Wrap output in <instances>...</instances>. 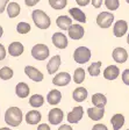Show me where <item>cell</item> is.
<instances>
[{"instance_id": "6da1fadb", "label": "cell", "mask_w": 129, "mask_h": 130, "mask_svg": "<svg viewBox=\"0 0 129 130\" xmlns=\"http://www.w3.org/2000/svg\"><path fill=\"white\" fill-rule=\"evenodd\" d=\"M23 114L19 107H9L5 113V122L9 127H19L21 124Z\"/></svg>"}, {"instance_id": "7a4b0ae2", "label": "cell", "mask_w": 129, "mask_h": 130, "mask_svg": "<svg viewBox=\"0 0 129 130\" xmlns=\"http://www.w3.org/2000/svg\"><path fill=\"white\" fill-rule=\"evenodd\" d=\"M32 19L35 23V26L40 29H48L51 24V20L49 18V15H47L46 13L41 9H35L33 11Z\"/></svg>"}, {"instance_id": "3957f363", "label": "cell", "mask_w": 129, "mask_h": 130, "mask_svg": "<svg viewBox=\"0 0 129 130\" xmlns=\"http://www.w3.org/2000/svg\"><path fill=\"white\" fill-rule=\"evenodd\" d=\"M73 59L78 64H85L91 59V50L86 46H78L73 52Z\"/></svg>"}, {"instance_id": "277c9868", "label": "cell", "mask_w": 129, "mask_h": 130, "mask_svg": "<svg viewBox=\"0 0 129 130\" xmlns=\"http://www.w3.org/2000/svg\"><path fill=\"white\" fill-rule=\"evenodd\" d=\"M49 48L46 44H35L32 49V56L36 60H46L49 57Z\"/></svg>"}, {"instance_id": "5b68a950", "label": "cell", "mask_w": 129, "mask_h": 130, "mask_svg": "<svg viewBox=\"0 0 129 130\" xmlns=\"http://www.w3.org/2000/svg\"><path fill=\"white\" fill-rule=\"evenodd\" d=\"M114 21V15L109 12H101L97 16V24L102 29L109 28Z\"/></svg>"}, {"instance_id": "8992f818", "label": "cell", "mask_w": 129, "mask_h": 130, "mask_svg": "<svg viewBox=\"0 0 129 130\" xmlns=\"http://www.w3.org/2000/svg\"><path fill=\"white\" fill-rule=\"evenodd\" d=\"M83 116H84V108L81 106H77V107H75L70 113L67 114L66 119H67L69 123H71V124H77V123L83 119Z\"/></svg>"}, {"instance_id": "52a82bcc", "label": "cell", "mask_w": 129, "mask_h": 130, "mask_svg": "<svg viewBox=\"0 0 129 130\" xmlns=\"http://www.w3.org/2000/svg\"><path fill=\"white\" fill-rule=\"evenodd\" d=\"M63 119H64V113H63V110L61 108L50 109V111L48 114V121L50 124H52V125L59 124L63 121Z\"/></svg>"}, {"instance_id": "ba28073f", "label": "cell", "mask_w": 129, "mask_h": 130, "mask_svg": "<svg viewBox=\"0 0 129 130\" xmlns=\"http://www.w3.org/2000/svg\"><path fill=\"white\" fill-rule=\"evenodd\" d=\"M24 73L27 74L28 78H30L33 81H35V83H40V81L43 80V73L41 72L40 70H37L36 68L34 66H30V65H27L26 68H24Z\"/></svg>"}, {"instance_id": "9c48e42d", "label": "cell", "mask_w": 129, "mask_h": 130, "mask_svg": "<svg viewBox=\"0 0 129 130\" xmlns=\"http://www.w3.org/2000/svg\"><path fill=\"white\" fill-rule=\"evenodd\" d=\"M71 81V76L67 72H61L58 73V74H56V76L54 77V79H52V84L56 85V86H66V85L70 84Z\"/></svg>"}, {"instance_id": "30bf717a", "label": "cell", "mask_w": 129, "mask_h": 130, "mask_svg": "<svg viewBox=\"0 0 129 130\" xmlns=\"http://www.w3.org/2000/svg\"><path fill=\"white\" fill-rule=\"evenodd\" d=\"M52 44L58 49H65L67 46V37L63 32H55L52 35Z\"/></svg>"}, {"instance_id": "8fae6325", "label": "cell", "mask_w": 129, "mask_h": 130, "mask_svg": "<svg viewBox=\"0 0 129 130\" xmlns=\"http://www.w3.org/2000/svg\"><path fill=\"white\" fill-rule=\"evenodd\" d=\"M67 32H69V37L72 38V40H80L85 34V30L80 24H72L69 28Z\"/></svg>"}, {"instance_id": "7c38bea8", "label": "cell", "mask_w": 129, "mask_h": 130, "mask_svg": "<svg viewBox=\"0 0 129 130\" xmlns=\"http://www.w3.org/2000/svg\"><path fill=\"white\" fill-rule=\"evenodd\" d=\"M112 56H113V59L115 60L116 63H120V64L126 63L127 59H128V52H127V50L123 48H115L113 50Z\"/></svg>"}, {"instance_id": "4fadbf2b", "label": "cell", "mask_w": 129, "mask_h": 130, "mask_svg": "<svg viewBox=\"0 0 129 130\" xmlns=\"http://www.w3.org/2000/svg\"><path fill=\"white\" fill-rule=\"evenodd\" d=\"M128 30V23L124 20H119L115 22L113 28V32L116 37H122Z\"/></svg>"}, {"instance_id": "5bb4252c", "label": "cell", "mask_w": 129, "mask_h": 130, "mask_svg": "<svg viewBox=\"0 0 129 130\" xmlns=\"http://www.w3.org/2000/svg\"><path fill=\"white\" fill-rule=\"evenodd\" d=\"M120 74V70L116 65H109L104 70V78L107 80H115Z\"/></svg>"}, {"instance_id": "9a60e30c", "label": "cell", "mask_w": 129, "mask_h": 130, "mask_svg": "<svg viewBox=\"0 0 129 130\" xmlns=\"http://www.w3.org/2000/svg\"><path fill=\"white\" fill-rule=\"evenodd\" d=\"M59 65H61V56L56 55L51 58L50 60L47 64V70H48L49 74H54L57 72V70L59 69Z\"/></svg>"}, {"instance_id": "2e32d148", "label": "cell", "mask_w": 129, "mask_h": 130, "mask_svg": "<svg viewBox=\"0 0 129 130\" xmlns=\"http://www.w3.org/2000/svg\"><path fill=\"white\" fill-rule=\"evenodd\" d=\"M41 120H42V115L37 110H30L26 115V122H27V124L30 125H35L37 123H40Z\"/></svg>"}, {"instance_id": "e0dca14e", "label": "cell", "mask_w": 129, "mask_h": 130, "mask_svg": "<svg viewBox=\"0 0 129 130\" xmlns=\"http://www.w3.org/2000/svg\"><path fill=\"white\" fill-rule=\"evenodd\" d=\"M62 100V93L57 91V89H51L50 92L47 95V101H48L49 105L51 106H56L58 105Z\"/></svg>"}, {"instance_id": "ac0fdd59", "label": "cell", "mask_w": 129, "mask_h": 130, "mask_svg": "<svg viewBox=\"0 0 129 130\" xmlns=\"http://www.w3.org/2000/svg\"><path fill=\"white\" fill-rule=\"evenodd\" d=\"M23 51H24V48L22 45V43H20V42H12L9 44V46H8V52L13 57L21 56L23 54Z\"/></svg>"}, {"instance_id": "d6986e66", "label": "cell", "mask_w": 129, "mask_h": 130, "mask_svg": "<svg viewBox=\"0 0 129 130\" xmlns=\"http://www.w3.org/2000/svg\"><path fill=\"white\" fill-rule=\"evenodd\" d=\"M56 24L59 29L69 30V28L72 26V19H70L66 15H59L56 20Z\"/></svg>"}, {"instance_id": "ffe728a7", "label": "cell", "mask_w": 129, "mask_h": 130, "mask_svg": "<svg viewBox=\"0 0 129 130\" xmlns=\"http://www.w3.org/2000/svg\"><path fill=\"white\" fill-rule=\"evenodd\" d=\"M87 115L93 121H100L105 115V108H97V107L89 108L87 109Z\"/></svg>"}, {"instance_id": "44dd1931", "label": "cell", "mask_w": 129, "mask_h": 130, "mask_svg": "<svg viewBox=\"0 0 129 130\" xmlns=\"http://www.w3.org/2000/svg\"><path fill=\"white\" fill-rule=\"evenodd\" d=\"M87 95H89L87 89L84 88V87H77L72 93L73 100L77 101V102H83V101H85L86 99H87Z\"/></svg>"}, {"instance_id": "7402d4cb", "label": "cell", "mask_w": 129, "mask_h": 130, "mask_svg": "<svg viewBox=\"0 0 129 130\" xmlns=\"http://www.w3.org/2000/svg\"><path fill=\"white\" fill-rule=\"evenodd\" d=\"M92 103L97 108H105L106 103H107V98L102 93H95L92 96Z\"/></svg>"}, {"instance_id": "603a6c76", "label": "cell", "mask_w": 129, "mask_h": 130, "mask_svg": "<svg viewBox=\"0 0 129 130\" xmlns=\"http://www.w3.org/2000/svg\"><path fill=\"white\" fill-rule=\"evenodd\" d=\"M69 14L72 16V19L77 20L78 22H81V23H85L86 22V15L81 9L77 7H72L69 9Z\"/></svg>"}, {"instance_id": "cb8c5ba5", "label": "cell", "mask_w": 129, "mask_h": 130, "mask_svg": "<svg viewBox=\"0 0 129 130\" xmlns=\"http://www.w3.org/2000/svg\"><path fill=\"white\" fill-rule=\"evenodd\" d=\"M29 86H28L26 83H19V84L16 85L15 87V93L16 95L19 98H21V99H24V98H27L28 95H29Z\"/></svg>"}, {"instance_id": "d4e9b609", "label": "cell", "mask_w": 129, "mask_h": 130, "mask_svg": "<svg viewBox=\"0 0 129 130\" xmlns=\"http://www.w3.org/2000/svg\"><path fill=\"white\" fill-rule=\"evenodd\" d=\"M110 123L113 125V130H120L124 124V116L122 114H115L110 119Z\"/></svg>"}, {"instance_id": "484cf974", "label": "cell", "mask_w": 129, "mask_h": 130, "mask_svg": "<svg viewBox=\"0 0 129 130\" xmlns=\"http://www.w3.org/2000/svg\"><path fill=\"white\" fill-rule=\"evenodd\" d=\"M6 11H7L8 16H9L11 19H13V18H16V16L20 14L21 8H20V5L18 3H9L7 5Z\"/></svg>"}, {"instance_id": "4316f807", "label": "cell", "mask_w": 129, "mask_h": 130, "mask_svg": "<svg viewBox=\"0 0 129 130\" xmlns=\"http://www.w3.org/2000/svg\"><path fill=\"white\" fill-rule=\"evenodd\" d=\"M44 103V98L41 94H34L29 98V105L34 108H40Z\"/></svg>"}, {"instance_id": "83f0119b", "label": "cell", "mask_w": 129, "mask_h": 130, "mask_svg": "<svg viewBox=\"0 0 129 130\" xmlns=\"http://www.w3.org/2000/svg\"><path fill=\"white\" fill-rule=\"evenodd\" d=\"M84 80H85V70L83 68L76 69L73 73V81L76 84H81Z\"/></svg>"}, {"instance_id": "f1b7e54d", "label": "cell", "mask_w": 129, "mask_h": 130, "mask_svg": "<svg viewBox=\"0 0 129 130\" xmlns=\"http://www.w3.org/2000/svg\"><path fill=\"white\" fill-rule=\"evenodd\" d=\"M49 5L56 11H61L67 5V0H49Z\"/></svg>"}, {"instance_id": "f546056e", "label": "cell", "mask_w": 129, "mask_h": 130, "mask_svg": "<svg viewBox=\"0 0 129 130\" xmlns=\"http://www.w3.org/2000/svg\"><path fill=\"white\" fill-rule=\"evenodd\" d=\"M101 65H102L101 62L92 63L89 66V73L92 77H98L100 74V68H101Z\"/></svg>"}, {"instance_id": "4dcf8cb0", "label": "cell", "mask_w": 129, "mask_h": 130, "mask_svg": "<svg viewBox=\"0 0 129 130\" xmlns=\"http://www.w3.org/2000/svg\"><path fill=\"white\" fill-rule=\"evenodd\" d=\"M14 72L11 68H8V66H4V68L0 69V79H3V80H8V79H11L13 77Z\"/></svg>"}, {"instance_id": "1f68e13d", "label": "cell", "mask_w": 129, "mask_h": 130, "mask_svg": "<svg viewBox=\"0 0 129 130\" xmlns=\"http://www.w3.org/2000/svg\"><path fill=\"white\" fill-rule=\"evenodd\" d=\"M30 29H32V28H30V24L27 23V22H19L18 26H16V31L19 32V34H22V35L29 32Z\"/></svg>"}, {"instance_id": "d6a6232c", "label": "cell", "mask_w": 129, "mask_h": 130, "mask_svg": "<svg viewBox=\"0 0 129 130\" xmlns=\"http://www.w3.org/2000/svg\"><path fill=\"white\" fill-rule=\"evenodd\" d=\"M105 5L109 11H116L120 6V3L119 0H105Z\"/></svg>"}, {"instance_id": "836d02e7", "label": "cell", "mask_w": 129, "mask_h": 130, "mask_svg": "<svg viewBox=\"0 0 129 130\" xmlns=\"http://www.w3.org/2000/svg\"><path fill=\"white\" fill-rule=\"evenodd\" d=\"M122 81L129 86V69H127L122 72Z\"/></svg>"}, {"instance_id": "e575fe53", "label": "cell", "mask_w": 129, "mask_h": 130, "mask_svg": "<svg viewBox=\"0 0 129 130\" xmlns=\"http://www.w3.org/2000/svg\"><path fill=\"white\" fill-rule=\"evenodd\" d=\"M92 130H108V128L105 124H102V123H97V124L93 125Z\"/></svg>"}, {"instance_id": "d590c367", "label": "cell", "mask_w": 129, "mask_h": 130, "mask_svg": "<svg viewBox=\"0 0 129 130\" xmlns=\"http://www.w3.org/2000/svg\"><path fill=\"white\" fill-rule=\"evenodd\" d=\"M8 1H9V0H0V14L6 9V7H7V5H8Z\"/></svg>"}, {"instance_id": "8d00e7d4", "label": "cell", "mask_w": 129, "mask_h": 130, "mask_svg": "<svg viewBox=\"0 0 129 130\" xmlns=\"http://www.w3.org/2000/svg\"><path fill=\"white\" fill-rule=\"evenodd\" d=\"M6 58V49L3 44L0 43V60H4Z\"/></svg>"}, {"instance_id": "74e56055", "label": "cell", "mask_w": 129, "mask_h": 130, "mask_svg": "<svg viewBox=\"0 0 129 130\" xmlns=\"http://www.w3.org/2000/svg\"><path fill=\"white\" fill-rule=\"evenodd\" d=\"M37 3H40V0H24V4L28 7H33V6H35Z\"/></svg>"}, {"instance_id": "f35d334b", "label": "cell", "mask_w": 129, "mask_h": 130, "mask_svg": "<svg viewBox=\"0 0 129 130\" xmlns=\"http://www.w3.org/2000/svg\"><path fill=\"white\" fill-rule=\"evenodd\" d=\"M102 1H104V0H91V3H92V5H93V7H95V8L101 7Z\"/></svg>"}, {"instance_id": "ab89813d", "label": "cell", "mask_w": 129, "mask_h": 130, "mask_svg": "<svg viewBox=\"0 0 129 130\" xmlns=\"http://www.w3.org/2000/svg\"><path fill=\"white\" fill-rule=\"evenodd\" d=\"M37 130H51V129H50V125L49 124H47V123H41V124H38Z\"/></svg>"}, {"instance_id": "60d3db41", "label": "cell", "mask_w": 129, "mask_h": 130, "mask_svg": "<svg viewBox=\"0 0 129 130\" xmlns=\"http://www.w3.org/2000/svg\"><path fill=\"white\" fill-rule=\"evenodd\" d=\"M76 3L78 4L79 6H87L91 3V0H76Z\"/></svg>"}, {"instance_id": "b9f144b4", "label": "cell", "mask_w": 129, "mask_h": 130, "mask_svg": "<svg viewBox=\"0 0 129 130\" xmlns=\"http://www.w3.org/2000/svg\"><path fill=\"white\" fill-rule=\"evenodd\" d=\"M58 130H73V129H72V127L69 124H62L58 128Z\"/></svg>"}, {"instance_id": "7bdbcfd3", "label": "cell", "mask_w": 129, "mask_h": 130, "mask_svg": "<svg viewBox=\"0 0 129 130\" xmlns=\"http://www.w3.org/2000/svg\"><path fill=\"white\" fill-rule=\"evenodd\" d=\"M3 34H4V29H3V27L0 26V37L3 36Z\"/></svg>"}, {"instance_id": "ee69618b", "label": "cell", "mask_w": 129, "mask_h": 130, "mask_svg": "<svg viewBox=\"0 0 129 130\" xmlns=\"http://www.w3.org/2000/svg\"><path fill=\"white\" fill-rule=\"evenodd\" d=\"M0 130H11L9 128H7V127H5V128H0Z\"/></svg>"}, {"instance_id": "f6af8a7d", "label": "cell", "mask_w": 129, "mask_h": 130, "mask_svg": "<svg viewBox=\"0 0 129 130\" xmlns=\"http://www.w3.org/2000/svg\"><path fill=\"white\" fill-rule=\"evenodd\" d=\"M127 43L129 44V34H128V37H127Z\"/></svg>"}, {"instance_id": "bcb514c9", "label": "cell", "mask_w": 129, "mask_h": 130, "mask_svg": "<svg viewBox=\"0 0 129 130\" xmlns=\"http://www.w3.org/2000/svg\"><path fill=\"white\" fill-rule=\"evenodd\" d=\"M126 1H127V3H128V4H129V0H126Z\"/></svg>"}, {"instance_id": "7dc6e473", "label": "cell", "mask_w": 129, "mask_h": 130, "mask_svg": "<svg viewBox=\"0 0 129 130\" xmlns=\"http://www.w3.org/2000/svg\"><path fill=\"white\" fill-rule=\"evenodd\" d=\"M126 130H129V129H126Z\"/></svg>"}]
</instances>
